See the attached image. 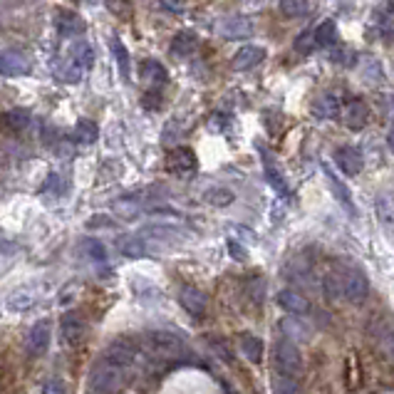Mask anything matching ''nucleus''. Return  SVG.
Segmentation results:
<instances>
[{
  "mask_svg": "<svg viewBox=\"0 0 394 394\" xmlns=\"http://www.w3.org/2000/svg\"><path fill=\"white\" fill-rule=\"evenodd\" d=\"M124 370L127 367L117 365L114 360H109L107 355L102 360H97L89 372V390L92 392H114L124 380Z\"/></svg>",
  "mask_w": 394,
  "mask_h": 394,
  "instance_id": "1",
  "label": "nucleus"
},
{
  "mask_svg": "<svg viewBox=\"0 0 394 394\" xmlns=\"http://www.w3.org/2000/svg\"><path fill=\"white\" fill-rule=\"evenodd\" d=\"M146 347L154 357L159 360H179L184 355V342H181L179 335L166 330H156L151 335H146Z\"/></svg>",
  "mask_w": 394,
  "mask_h": 394,
  "instance_id": "2",
  "label": "nucleus"
},
{
  "mask_svg": "<svg viewBox=\"0 0 394 394\" xmlns=\"http://www.w3.org/2000/svg\"><path fill=\"white\" fill-rule=\"evenodd\" d=\"M275 365H278V370H280L283 375H288V377H292L295 372H300L302 357H300V350H297L295 342H290V337H285V340L278 342Z\"/></svg>",
  "mask_w": 394,
  "mask_h": 394,
  "instance_id": "3",
  "label": "nucleus"
},
{
  "mask_svg": "<svg viewBox=\"0 0 394 394\" xmlns=\"http://www.w3.org/2000/svg\"><path fill=\"white\" fill-rule=\"evenodd\" d=\"M50 340H53V322L50 320H40L30 327L28 337H25V350H28L30 357H40L48 352Z\"/></svg>",
  "mask_w": 394,
  "mask_h": 394,
  "instance_id": "4",
  "label": "nucleus"
},
{
  "mask_svg": "<svg viewBox=\"0 0 394 394\" xmlns=\"http://www.w3.org/2000/svg\"><path fill=\"white\" fill-rule=\"evenodd\" d=\"M370 295V280L362 270L357 268H350L345 270V297L352 302V305H360V302L367 300Z\"/></svg>",
  "mask_w": 394,
  "mask_h": 394,
  "instance_id": "5",
  "label": "nucleus"
},
{
  "mask_svg": "<svg viewBox=\"0 0 394 394\" xmlns=\"http://www.w3.org/2000/svg\"><path fill=\"white\" fill-rule=\"evenodd\" d=\"M0 70L5 77H25L33 70V62L23 50H5L0 58Z\"/></svg>",
  "mask_w": 394,
  "mask_h": 394,
  "instance_id": "6",
  "label": "nucleus"
},
{
  "mask_svg": "<svg viewBox=\"0 0 394 394\" xmlns=\"http://www.w3.org/2000/svg\"><path fill=\"white\" fill-rule=\"evenodd\" d=\"M179 302H181V307H184L189 315H194V317H201L206 312V307H209V297L204 295V292L199 290V288H194V285H184L179 290Z\"/></svg>",
  "mask_w": 394,
  "mask_h": 394,
  "instance_id": "7",
  "label": "nucleus"
},
{
  "mask_svg": "<svg viewBox=\"0 0 394 394\" xmlns=\"http://www.w3.org/2000/svg\"><path fill=\"white\" fill-rule=\"evenodd\" d=\"M219 30L224 38L241 40V38L253 35V23H251V18H246V15H229V18H224L219 23Z\"/></svg>",
  "mask_w": 394,
  "mask_h": 394,
  "instance_id": "8",
  "label": "nucleus"
},
{
  "mask_svg": "<svg viewBox=\"0 0 394 394\" xmlns=\"http://www.w3.org/2000/svg\"><path fill=\"white\" fill-rule=\"evenodd\" d=\"M342 119H345L347 129H352V131L365 129L367 122H370V107H367L362 99H352V102H347V107L342 109Z\"/></svg>",
  "mask_w": 394,
  "mask_h": 394,
  "instance_id": "9",
  "label": "nucleus"
},
{
  "mask_svg": "<svg viewBox=\"0 0 394 394\" xmlns=\"http://www.w3.org/2000/svg\"><path fill=\"white\" fill-rule=\"evenodd\" d=\"M263 60H266V50L258 48V45H243V48L234 55V60H231V67H234L236 72H246V70L261 65Z\"/></svg>",
  "mask_w": 394,
  "mask_h": 394,
  "instance_id": "10",
  "label": "nucleus"
},
{
  "mask_svg": "<svg viewBox=\"0 0 394 394\" xmlns=\"http://www.w3.org/2000/svg\"><path fill=\"white\" fill-rule=\"evenodd\" d=\"M335 164L347 176H357L362 171V166H365V159H362V151L355 149V146H340L335 151Z\"/></svg>",
  "mask_w": 394,
  "mask_h": 394,
  "instance_id": "11",
  "label": "nucleus"
},
{
  "mask_svg": "<svg viewBox=\"0 0 394 394\" xmlns=\"http://www.w3.org/2000/svg\"><path fill=\"white\" fill-rule=\"evenodd\" d=\"M372 20H375V28H377V33H380V38L392 40L394 38V0H382V3L377 5L375 15H372Z\"/></svg>",
  "mask_w": 394,
  "mask_h": 394,
  "instance_id": "12",
  "label": "nucleus"
},
{
  "mask_svg": "<svg viewBox=\"0 0 394 394\" xmlns=\"http://www.w3.org/2000/svg\"><path fill=\"white\" fill-rule=\"evenodd\" d=\"M278 305L290 312V315H305L310 310V300L302 292L292 290V288H285V290L278 292Z\"/></svg>",
  "mask_w": 394,
  "mask_h": 394,
  "instance_id": "13",
  "label": "nucleus"
},
{
  "mask_svg": "<svg viewBox=\"0 0 394 394\" xmlns=\"http://www.w3.org/2000/svg\"><path fill=\"white\" fill-rule=\"evenodd\" d=\"M340 99H337V94L332 92H322L315 97V102H312V114H315L317 119H337L340 117Z\"/></svg>",
  "mask_w": 394,
  "mask_h": 394,
  "instance_id": "14",
  "label": "nucleus"
},
{
  "mask_svg": "<svg viewBox=\"0 0 394 394\" xmlns=\"http://www.w3.org/2000/svg\"><path fill=\"white\" fill-rule=\"evenodd\" d=\"M104 355H107L109 360L117 362V365L129 367L131 362L136 360V347H134V342H129V340H124V337H119V340H114L112 345L107 347V352H104Z\"/></svg>",
  "mask_w": 394,
  "mask_h": 394,
  "instance_id": "15",
  "label": "nucleus"
},
{
  "mask_svg": "<svg viewBox=\"0 0 394 394\" xmlns=\"http://www.w3.org/2000/svg\"><path fill=\"white\" fill-rule=\"evenodd\" d=\"M60 332H62V337L70 342V345H77V342L84 337L82 315H77V312H67V315L60 320Z\"/></svg>",
  "mask_w": 394,
  "mask_h": 394,
  "instance_id": "16",
  "label": "nucleus"
},
{
  "mask_svg": "<svg viewBox=\"0 0 394 394\" xmlns=\"http://www.w3.org/2000/svg\"><path fill=\"white\" fill-rule=\"evenodd\" d=\"M325 176H327V186H330V191H332V194H335V201H340L342 209H345L350 216H355L357 211H355V204H352V194H350V189H347V186L342 184V181L337 179V176L332 174V171L327 169V166H325Z\"/></svg>",
  "mask_w": 394,
  "mask_h": 394,
  "instance_id": "17",
  "label": "nucleus"
},
{
  "mask_svg": "<svg viewBox=\"0 0 394 394\" xmlns=\"http://www.w3.org/2000/svg\"><path fill=\"white\" fill-rule=\"evenodd\" d=\"M55 28L62 35H82L84 23L77 13H70V10H58L55 13Z\"/></svg>",
  "mask_w": 394,
  "mask_h": 394,
  "instance_id": "18",
  "label": "nucleus"
},
{
  "mask_svg": "<svg viewBox=\"0 0 394 394\" xmlns=\"http://www.w3.org/2000/svg\"><path fill=\"white\" fill-rule=\"evenodd\" d=\"M196 50H199V38H196V33H191V30H181V33H176L174 40H171V53L179 55V58H189Z\"/></svg>",
  "mask_w": 394,
  "mask_h": 394,
  "instance_id": "19",
  "label": "nucleus"
},
{
  "mask_svg": "<svg viewBox=\"0 0 394 394\" xmlns=\"http://www.w3.org/2000/svg\"><path fill=\"white\" fill-rule=\"evenodd\" d=\"M141 80H144V84H149V87H161V84L169 80V75H166L161 62H156V60H144V62H141Z\"/></svg>",
  "mask_w": 394,
  "mask_h": 394,
  "instance_id": "20",
  "label": "nucleus"
},
{
  "mask_svg": "<svg viewBox=\"0 0 394 394\" xmlns=\"http://www.w3.org/2000/svg\"><path fill=\"white\" fill-rule=\"evenodd\" d=\"M263 169H266V179H268V184H270L273 189L278 191V194H283V196L290 194V186H288L285 176H283V171L278 169V164L270 159V156H266V161H263Z\"/></svg>",
  "mask_w": 394,
  "mask_h": 394,
  "instance_id": "21",
  "label": "nucleus"
},
{
  "mask_svg": "<svg viewBox=\"0 0 394 394\" xmlns=\"http://www.w3.org/2000/svg\"><path fill=\"white\" fill-rule=\"evenodd\" d=\"M322 288H325L327 300H340V297H345V273H327L325 280H322Z\"/></svg>",
  "mask_w": 394,
  "mask_h": 394,
  "instance_id": "22",
  "label": "nucleus"
},
{
  "mask_svg": "<svg viewBox=\"0 0 394 394\" xmlns=\"http://www.w3.org/2000/svg\"><path fill=\"white\" fill-rule=\"evenodd\" d=\"M241 350H243V355L248 357V362H253V365H258L263 360V340L256 335H243L241 337Z\"/></svg>",
  "mask_w": 394,
  "mask_h": 394,
  "instance_id": "23",
  "label": "nucleus"
},
{
  "mask_svg": "<svg viewBox=\"0 0 394 394\" xmlns=\"http://www.w3.org/2000/svg\"><path fill=\"white\" fill-rule=\"evenodd\" d=\"M169 161H171V166H174L176 171H191V169H196V156H194V151H191V149H184V146H179L176 151H171Z\"/></svg>",
  "mask_w": 394,
  "mask_h": 394,
  "instance_id": "24",
  "label": "nucleus"
},
{
  "mask_svg": "<svg viewBox=\"0 0 394 394\" xmlns=\"http://www.w3.org/2000/svg\"><path fill=\"white\" fill-rule=\"evenodd\" d=\"M82 65H77L75 60H67V62H60L58 65V77L62 80L65 84H77L80 82V77H82Z\"/></svg>",
  "mask_w": 394,
  "mask_h": 394,
  "instance_id": "25",
  "label": "nucleus"
},
{
  "mask_svg": "<svg viewBox=\"0 0 394 394\" xmlns=\"http://www.w3.org/2000/svg\"><path fill=\"white\" fill-rule=\"evenodd\" d=\"M5 305L10 307V310H28V307L35 305V292L33 290H15L8 295V300H5Z\"/></svg>",
  "mask_w": 394,
  "mask_h": 394,
  "instance_id": "26",
  "label": "nucleus"
},
{
  "mask_svg": "<svg viewBox=\"0 0 394 394\" xmlns=\"http://www.w3.org/2000/svg\"><path fill=\"white\" fill-rule=\"evenodd\" d=\"M99 136V129L94 122H89V119H80L77 127H75V139L80 141V144H94Z\"/></svg>",
  "mask_w": 394,
  "mask_h": 394,
  "instance_id": "27",
  "label": "nucleus"
},
{
  "mask_svg": "<svg viewBox=\"0 0 394 394\" xmlns=\"http://www.w3.org/2000/svg\"><path fill=\"white\" fill-rule=\"evenodd\" d=\"M204 201L209 206H219V209H226V206H231L236 201V196H234V191H229V189H211V191H206V196H204Z\"/></svg>",
  "mask_w": 394,
  "mask_h": 394,
  "instance_id": "28",
  "label": "nucleus"
},
{
  "mask_svg": "<svg viewBox=\"0 0 394 394\" xmlns=\"http://www.w3.org/2000/svg\"><path fill=\"white\" fill-rule=\"evenodd\" d=\"M109 48H112V55L114 60H117L119 65V72H122L124 80H129V53L127 48H124V43L119 38H112V43H109Z\"/></svg>",
  "mask_w": 394,
  "mask_h": 394,
  "instance_id": "29",
  "label": "nucleus"
},
{
  "mask_svg": "<svg viewBox=\"0 0 394 394\" xmlns=\"http://www.w3.org/2000/svg\"><path fill=\"white\" fill-rule=\"evenodd\" d=\"M70 58H72L77 65H82V67H89V65L94 62L92 48H89L87 43H75L72 48H70Z\"/></svg>",
  "mask_w": 394,
  "mask_h": 394,
  "instance_id": "30",
  "label": "nucleus"
},
{
  "mask_svg": "<svg viewBox=\"0 0 394 394\" xmlns=\"http://www.w3.org/2000/svg\"><path fill=\"white\" fill-rule=\"evenodd\" d=\"M82 253L87 256L89 261H94V263H104V261H107V248H104L102 241L87 239L82 243Z\"/></svg>",
  "mask_w": 394,
  "mask_h": 394,
  "instance_id": "31",
  "label": "nucleus"
},
{
  "mask_svg": "<svg viewBox=\"0 0 394 394\" xmlns=\"http://www.w3.org/2000/svg\"><path fill=\"white\" fill-rule=\"evenodd\" d=\"M315 35H317V43L325 45V48H330V45L337 43V28L332 20H322L320 28L315 30Z\"/></svg>",
  "mask_w": 394,
  "mask_h": 394,
  "instance_id": "32",
  "label": "nucleus"
},
{
  "mask_svg": "<svg viewBox=\"0 0 394 394\" xmlns=\"http://www.w3.org/2000/svg\"><path fill=\"white\" fill-rule=\"evenodd\" d=\"M307 0H280V13L285 18H302L307 15Z\"/></svg>",
  "mask_w": 394,
  "mask_h": 394,
  "instance_id": "33",
  "label": "nucleus"
},
{
  "mask_svg": "<svg viewBox=\"0 0 394 394\" xmlns=\"http://www.w3.org/2000/svg\"><path fill=\"white\" fill-rule=\"evenodd\" d=\"M315 45H320V43H317L315 30H302V33L295 38V50H297L300 55L312 53V50H315Z\"/></svg>",
  "mask_w": 394,
  "mask_h": 394,
  "instance_id": "34",
  "label": "nucleus"
},
{
  "mask_svg": "<svg viewBox=\"0 0 394 394\" xmlns=\"http://www.w3.org/2000/svg\"><path fill=\"white\" fill-rule=\"evenodd\" d=\"M28 122H30V114L25 112V109H13V112L5 114V124L13 131H23L28 127Z\"/></svg>",
  "mask_w": 394,
  "mask_h": 394,
  "instance_id": "35",
  "label": "nucleus"
},
{
  "mask_svg": "<svg viewBox=\"0 0 394 394\" xmlns=\"http://www.w3.org/2000/svg\"><path fill=\"white\" fill-rule=\"evenodd\" d=\"M280 330H283V335L290 337V340H307V330L300 325V320H283Z\"/></svg>",
  "mask_w": 394,
  "mask_h": 394,
  "instance_id": "36",
  "label": "nucleus"
},
{
  "mask_svg": "<svg viewBox=\"0 0 394 394\" xmlns=\"http://www.w3.org/2000/svg\"><path fill=\"white\" fill-rule=\"evenodd\" d=\"M377 342H380V347L387 355V360L394 362V332L387 330V327H382V330L377 332Z\"/></svg>",
  "mask_w": 394,
  "mask_h": 394,
  "instance_id": "37",
  "label": "nucleus"
},
{
  "mask_svg": "<svg viewBox=\"0 0 394 394\" xmlns=\"http://www.w3.org/2000/svg\"><path fill=\"white\" fill-rule=\"evenodd\" d=\"M114 214L119 216V219H134L136 214H139V204L136 201H129V199H122L114 204Z\"/></svg>",
  "mask_w": 394,
  "mask_h": 394,
  "instance_id": "38",
  "label": "nucleus"
},
{
  "mask_svg": "<svg viewBox=\"0 0 394 394\" xmlns=\"http://www.w3.org/2000/svg\"><path fill=\"white\" fill-rule=\"evenodd\" d=\"M122 253L129 256V258H141V256L146 253L144 241H141V239H129V241H124V243H122Z\"/></svg>",
  "mask_w": 394,
  "mask_h": 394,
  "instance_id": "39",
  "label": "nucleus"
},
{
  "mask_svg": "<svg viewBox=\"0 0 394 394\" xmlns=\"http://www.w3.org/2000/svg\"><path fill=\"white\" fill-rule=\"evenodd\" d=\"M248 295L253 302H263V297H266V280L263 278H253L248 283Z\"/></svg>",
  "mask_w": 394,
  "mask_h": 394,
  "instance_id": "40",
  "label": "nucleus"
},
{
  "mask_svg": "<svg viewBox=\"0 0 394 394\" xmlns=\"http://www.w3.org/2000/svg\"><path fill=\"white\" fill-rule=\"evenodd\" d=\"M332 60H335V62H340V65H352V62H355V55H352V50L340 48L337 53H332Z\"/></svg>",
  "mask_w": 394,
  "mask_h": 394,
  "instance_id": "41",
  "label": "nucleus"
},
{
  "mask_svg": "<svg viewBox=\"0 0 394 394\" xmlns=\"http://www.w3.org/2000/svg\"><path fill=\"white\" fill-rule=\"evenodd\" d=\"M229 253L234 256V258H239V261H246V258H248V253H246V248L239 243V241H229Z\"/></svg>",
  "mask_w": 394,
  "mask_h": 394,
  "instance_id": "42",
  "label": "nucleus"
},
{
  "mask_svg": "<svg viewBox=\"0 0 394 394\" xmlns=\"http://www.w3.org/2000/svg\"><path fill=\"white\" fill-rule=\"evenodd\" d=\"M214 352H219V355L224 357V362H234V360H231V352L226 350V347L221 345V342H214Z\"/></svg>",
  "mask_w": 394,
  "mask_h": 394,
  "instance_id": "43",
  "label": "nucleus"
},
{
  "mask_svg": "<svg viewBox=\"0 0 394 394\" xmlns=\"http://www.w3.org/2000/svg\"><path fill=\"white\" fill-rule=\"evenodd\" d=\"M164 5L169 10H176V13H181V10H184V0H164Z\"/></svg>",
  "mask_w": 394,
  "mask_h": 394,
  "instance_id": "44",
  "label": "nucleus"
},
{
  "mask_svg": "<svg viewBox=\"0 0 394 394\" xmlns=\"http://www.w3.org/2000/svg\"><path fill=\"white\" fill-rule=\"evenodd\" d=\"M387 144H390V149H392V154H394V129L390 131V136H387Z\"/></svg>",
  "mask_w": 394,
  "mask_h": 394,
  "instance_id": "45",
  "label": "nucleus"
}]
</instances>
